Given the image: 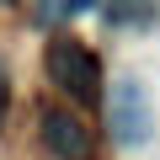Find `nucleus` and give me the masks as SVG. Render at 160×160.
<instances>
[{
	"label": "nucleus",
	"mask_w": 160,
	"mask_h": 160,
	"mask_svg": "<svg viewBox=\"0 0 160 160\" xmlns=\"http://www.w3.org/2000/svg\"><path fill=\"white\" fill-rule=\"evenodd\" d=\"M43 75H48V86L59 96H69L75 107L102 102V59H96L91 43H80L69 32H59V38L43 43Z\"/></svg>",
	"instance_id": "f257e3e1"
},
{
	"label": "nucleus",
	"mask_w": 160,
	"mask_h": 160,
	"mask_svg": "<svg viewBox=\"0 0 160 160\" xmlns=\"http://www.w3.org/2000/svg\"><path fill=\"white\" fill-rule=\"evenodd\" d=\"M102 96H107V128H112L118 144L139 149V144L155 139V96L139 75H123L112 86H102Z\"/></svg>",
	"instance_id": "f03ea898"
},
{
	"label": "nucleus",
	"mask_w": 160,
	"mask_h": 160,
	"mask_svg": "<svg viewBox=\"0 0 160 160\" xmlns=\"http://www.w3.org/2000/svg\"><path fill=\"white\" fill-rule=\"evenodd\" d=\"M38 133H43V144H48L59 160H91V155H96V133H91V123L75 118L69 107H43Z\"/></svg>",
	"instance_id": "7ed1b4c3"
},
{
	"label": "nucleus",
	"mask_w": 160,
	"mask_h": 160,
	"mask_svg": "<svg viewBox=\"0 0 160 160\" xmlns=\"http://www.w3.org/2000/svg\"><path fill=\"white\" fill-rule=\"evenodd\" d=\"M107 16L118 22V27H155L160 22V0H107Z\"/></svg>",
	"instance_id": "20e7f679"
},
{
	"label": "nucleus",
	"mask_w": 160,
	"mask_h": 160,
	"mask_svg": "<svg viewBox=\"0 0 160 160\" xmlns=\"http://www.w3.org/2000/svg\"><path fill=\"white\" fill-rule=\"evenodd\" d=\"M6 107H11V80H6V69H0V123H6Z\"/></svg>",
	"instance_id": "39448f33"
},
{
	"label": "nucleus",
	"mask_w": 160,
	"mask_h": 160,
	"mask_svg": "<svg viewBox=\"0 0 160 160\" xmlns=\"http://www.w3.org/2000/svg\"><path fill=\"white\" fill-rule=\"evenodd\" d=\"M96 6H102V0H69L64 11H69V16H86V11H96Z\"/></svg>",
	"instance_id": "423d86ee"
}]
</instances>
